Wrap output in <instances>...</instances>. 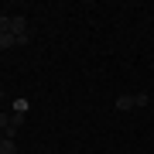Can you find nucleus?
Segmentation results:
<instances>
[{
    "instance_id": "1",
    "label": "nucleus",
    "mask_w": 154,
    "mask_h": 154,
    "mask_svg": "<svg viewBox=\"0 0 154 154\" xmlns=\"http://www.w3.org/2000/svg\"><path fill=\"white\" fill-rule=\"evenodd\" d=\"M116 110H120V113H127V110H137V106H134V93L116 96Z\"/></svg>"
},
{
    "instance_id": "2",
    "label": "nucleus",
    "mask_w": 154,
    "mask_h": 154,
    "mask_svg": "<svg viewBox=\"0 0 154 154\" xmlns=\"http://www.w3.org/2000/svg\"><path fill=\"white\" fill-rule=\"evenodd\" d=\"M11 34H28V21H24L21 14L11 17Z\"/></svg>"
},
{
    "instance_id": "3",
    "label": "nucleus",
    "mask_w": 154,
    "mask_h": 154,
    "mask_svg": "<svg viewBox=\"0 0 154 154\" xmlns=\"http://www.w3.org/2000/svg\"><path fill=\"white\" fill-rule=\"evenodd\" d=\"M28 110H31V103H28L24 96H17V99H14V116H24Z\"/></svg>"
},
{
    "instance_id": "4",
    "label": "nucleus",
    "mask_w": 154,
    "mask_h": 154,
    "mask_svg": "<svg viewBox=\"0 0 154 154\" xmlns=\"http://www.w3.org/2000/svg\"><path fill=\"white\" fill-rule=\"evenodd\" d=\"M17 45V34H0V51L4 48H14Z\"/></svg>"
},
{
    "instance_id": "5",
    "label": "nucleus",
    "mask_w": 154,
    "mask_h": 154,
    "mask_svg": "<svg viewBox=\"0 0 154 154\" xmlns=\"http://www.w3.org/2000/svg\"><path fill=\"white\" fill-rule=\"evenodd\" d=\"M0 154H17V144L4 137V140H0Z\"/></svg>"
},
{
    "instance_id": "6",
    "label": "nucleus",
    "mask_w": 154,
    "mask_h": 154,
    "mask_svg": "<svg viewBox=\"0 0 154 154\" xmlns=\"http://www.w3.org/2000/svg\"><path fill=\"white\" fill-rule=\"evenodd\" d=\"M147 99H151L147 93H134V106H137V110H140V106H147Z\"/></svg>"
},
{
    "instance_id": "7",
    "label": "nucleus",
    "mask_w": 154,
    "mask_h": 154,
    "mask_svg": "<svg viewBox=\"0 0 154 154\" xmlns=\"http://www.w3.org/2000/svg\"><path fill=\"white\" fill-rule=\"evenodd\" d=\"M0 34H11V17L0 14Z\"/></svg>"
},
{
    "instance_id": "8",
    "label": "nucleus",
    "mask_w": 154,
    "mask_h": 154,
    "mask_svg": "<svg viewBox=\"0 0 154 154\" xmlns=\"http://www.w3.org/2000/svg\"><path fill=\"white\" fill-rule=\"evenodd\" d=\"M11 120H14V116H7V113H0V134H4L7 127H11Z\"/></svg>"
},
{
    "instance_id": "9",
    "label": "nucleus",
    "mask_w": 154,
    "mask_h": 154,
    "mask_svg": "<svg viewBox=\"0 0 154 154\" xmlns=\"http://www.w3.org/2000/svg\"><path fill=\"white\" fill-rule=\"evenodd\" d=\"M0 99H4V89H0Z\"/></svg>"
},
{
    "instance_id": "10",
    "label": "nucleus",
    "mask_w": 154,
    "mask_h": 154,
    "mask_svg": "<svg viewBox=\"0 0 154 154\" xmlns=\"http://www.w3.org/2000/svg\"><path fill=\"white\" fill-rule=\"evenodd\" d=\"M0 140H4V134H0Z\"/></svg>"
}]
</instances>
